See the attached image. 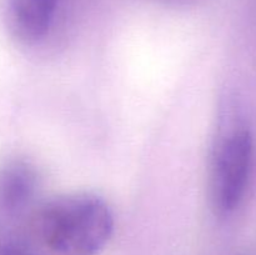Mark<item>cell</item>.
I'll list each match as a JSON object with an SVG mask.
<instances>
[{
	"label": "cell",
	"instance_id": "cell-2",
	"mask_svg": "<svg viewBox=\"0 0 256 255\" xmlns=\"http://www.w3.org/2000/svg\"><path fill=\"white\" fill-rule=\"evenodd\" d=\"M254 139L242 120L222 122L212 145L209 164V196L220 216L232 214L242 204L249 185Z\"/></svg>",
	"mask_w": 256,
	"mask_h": 255
},
{
	"label": "cell",
	"instance_id": "cell-5",
	"mask_svg": "<svg viewBox=\"0 0 256 255\" xmlns=\"http://www.w3.org/2000/svg\"><path fill=\"white\" fill-rule=\"evenodd\" d=\"M0 255H39L28 242L10 232L0 234Z\"/></svg>",
	"mask_w": 256,
	"mask_h": 255
},
{
	"label": "cell",
	"instance_id": "cell-3",
	"mask_svg": "<svg viewBox=\"0 0 256 255\" xmlns=\"http://www.w3.org/2000/svg\"><path fill=\"white\" fill-rule=\"evenodd\" d=\"M39 189L36 170L29 162L15 160L0 168V222H12L32 212Z\"/></svg>",
	"mask_w": 256,
	"mask_h": 255
},
{
	"label": "cell",
	"instance_id": "cell-1",
	"mask_svg": "<svg viewBox=\"0 0 256 255\" xmlns=\"http://www.w3.org/2000/svg\"><path fill=\"white\" fill-rule=\"evenodd\" d=\"M30 224L52 255H98L114 232V215L90 192L56 196L32 210Z\"/></svg>",
	"mask_w": 256,
	"mask_h": 255
},
{
	"label": "cell",
	"instance_id": "cell-4",
	"mask_svg": "<svg viewBox=\"0 0 256 255\" xmlns=\"http://www.w3.org/2000/svg\"><path fill=\"white\" fill-rule=\"evenodd\" d=\"M60 0H9L8 22L12 35L24 44L42 40L52 28Z\"/></svg>",
	"mask_w": 256,
	"mask_h": 255
}]
</instances>
